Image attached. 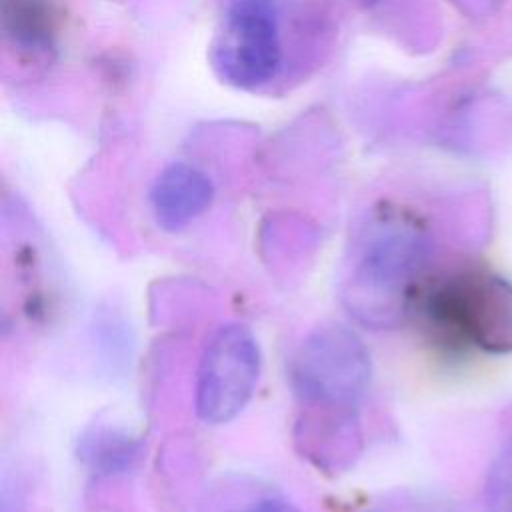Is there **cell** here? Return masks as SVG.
I'll return each mask as SVG.
<instances>
[{"instance_id": "ba28073f", "label": "cell", "mask_w": 512, "mask_h": 512, "mask_svg": "<svg viewBox=\"0 0 512 512\" xmlns=\"http://www.w3.org/2000/svg\"><path fill=\"white\" fill-rule=\"evenodd\" d=\"M142 452V438L108 424L86 428L76 444L78 460L94 478H116L132 472L138 466Z\"/></svg>"}, {"instance_id": "52a82bcc", "label": "cell", "mask_w": 512, "mask_h": 512, "mask_svg": "<svg viewBox=\"0 0 512 512\" xmlns=\"http://www.w3.org/2000/svg\"><path fill=\"white\" fill-rule=\"evenodd\" d=\"M214 200L206 172L186 162L168 164L152 182L148 202L154 222L164 232H180L200 218Z\"/></svg>"}, {"instance_id": "5b68a950", "label": "cell", "mask_w": 512, "mask_h": 512, "mask_svg": "<svg viewBox=\"0 0 512 512\" xmlns=\"http://www.w3.org/2000/svg\"><path fill=\"white\" fill-rule=\"evenodd\" d=\"M210 62L216 74L244 90L274 80L282 68V32L274 0H234L214 36Z\"/></svg>"}, {"instance_id": "8fae6325", "label": "cell", "mask_w": 512, "mask_h": 512, "mask_svg": "<svg viewBox=\"0 0 512 512\" xmlns=\"http://www.w3.org/2000/svg\"><path fill=\"white\" fill-rule=\"evenodd\" d=\"M232 512H300V508L280 494L260 492L252 498H246V502Z\"/></svg>"}, {"instance_id": "9c48e42d", "label": "cell", "mask_w": 512, "mask_h": 512, "mask_svg": "<svg viewBox=\"0 0 512 512\" xmlns=\"http://www.w3.org/2000/svg\"><path fill=\"white\" fill-rule=\"evenodd\" d=\"M2 26L28 52H46L52 40L50 10L44 0H2Z\"/></svg>"}, {"instance_id": "3957f363", "label": "cell", "mask_w": 512, "mask_h": 512, "mask_svg": "<svg viewBox=\"0 0 512 512\" xmlns=\"http://www.w3.org/2000/svg\"><path fill=\"white\" fill-rule=\"evenodd\" d=\"M370 378L366 344L340 322H322L306 332L288 366L298 408L358 410Z\"/></svg>"}, {"instance_id": "30bf717a", "label": "cell", "mask_w": 512, "mask_h": 512, "mask_svg": "<svg viewBox=\"0 0 512 512\" xmlns=\"http://www.w3.org/2000/svg\"><path fill=\"white\" fill-rule=\"evenodd\" d=\"M488 496L496 510L512 512V444L500 454L490 474Z\"/></svg>"}, {"instance_id": "7a4b0ae2", "label": "cell", "mask_w": 512, "mask_h": 512, "mask_svg": "<svg viewBox=\"0 0 512 512\" xmlns=\"http://www.w3.org/2000/svg\"><path fill=\"white\" fill-rule=\"evenodd\" d=\"M428 326L486 352L512 350V286L484 270H458L424 282L414 306Z\"/></svg>"}, {"instance_id": "277c9868", "label": "cell", "mask_w": 512, "mask_h": 512, "mask_svg": "<svg viewBox=\"0 0 512 512\" xmlns=\"http://www.w3.org/2000/svg\"><path fill=\"white\" fill-rule=\"evenodd\" d=\"M262 352L254 332L240 322L218 326L206 340L194 384V412L204 424L232 422L254 396Z\"/></svg>"}, {"instance_id": "8992f818", "label": "cell", "mask_w": 512, "mask_h": 512, "mask_svg": "<svg viewBox=\"0 0 512 512\" xmlns=\"http://www.w3.org/2000/svg\"><path fill=\"white\" fill-rule=\"evenodd\" d=\"M294 444L302 458L322 472L338 474L350 468L362 452L360 410L300 408Z\"/></svg>"}, {"instance_id": "6da1fadb", "label": "cell", "mask_w": 512, "mask_h": 512, "mask_svg": "<svg viewBox=\"0 0 512 512\" xmlns=\"http://www.w3.org/2000/svg\"><path fill=\"white\" fill-rule=\"evenodd\" d=\"M432 238L414 220L382 212L356 234L340 282V300L356 322L394 328L410 314L432 260Z\"/></svg>"}]
</instances>
